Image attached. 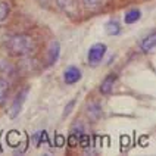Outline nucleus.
<instances>
[{
	"label": "nucleus",
	"instance_id": "obj_1",
	"mask_svg": "<svg viewBox=\"0 0 156 156\" xmlns=\"http://www.w3.org/2000/svg\"><path fill=\"white\" fill-rule=\"evenodd\" d=\"M9 52L15 56H24L33 52L34 49V40L27 34H18L13 35L8 43Z\"/></svg>",
	"mask_w": 156,
	"mask_h": 156
},
{
	"label": "nucleus",
	"instance_id": "obj_2",
	"mask_svg": "<svg viewBox=\"0 0 156 156\" xmlns=\"http://www.w3.org/2000/svg\"><path fill=\"white\" fill-rule=\"evenodd\" d=\"M106 44L103 43H97L93 44L90 49H88V55H87V59H88V63L91 66H96L97 63H100V61L103 59L105 53H106Z\"/></svg>",
	"mask_w": 156,
	"mask_h": 156
},
{
	"label": "nucleus",
	"instance_id": "obj_3",
	"mask_svg": "<svg viewBox=\"0 0 156 156\" xmlns=\"http://www.w3.org/2000/svg\"><path fill=\"white\" fill-rule=\"evenodd\" d=\"M27 94H28V90L24 88V90H21V91L18 93V96L15 97V100H13V103H12V108H10V111H9V116H10L12 119H15L18 115L21 113L22 106H24V103H25V100H27Z\"/></svg>",
	"mask_w": 156,
	"mask_h": 156
},
{
	"label": "nucleus",
	"instance_id": "obj_4",
	"mask_svg": "<svg viewBox=\"0 0 156 156\" xmlns=\"http://www.w3.org/2000/svg\"><path fill=\"white\" fill-rule=\"evenodd\" d=\"M63 80L66 84H75L81 80V71L78 69L77 66H68L65 72H63Z\"/></svg>",
	"mask_w": 156,
	"mask_h": 156
},
{
	"label": "nucleus",
	"instance_id": "obj_5",
	"mask_svg": "<svg viewBox=\"0 0 156 156\" xmlns=\"http://www.w3.org/2000/svg\"><path fill=\"white\" fill-rule=\"evenodd\" d=\"M156 47V33H150L141 41V50L144 53H152Z\"/></svg>",
	"mask_w": 156,
	"mask_h": 156
},
{
	"label": "nucleus",
	"instance_id": "obj_6",
	"mask_svg": "<svg viewBox=\"0 0 156 156\" xmlns=\"http://www.w3.org/2000/svg\"><path fill=\"white\" fill-rule=\"evenodd\" d=\"M115 80H116L115 75H109V77L105 78L103 83L100 84V93H102V94H109V93L112 91L113 84H115Z\"/></svg>",
	"mask_w": 156,
	"mask_h": 156
},
{
	"label": "nucleus",
	"instance_id": "obj_7",
	"mask_svg": "<svg viewBox=\"0 0 156 156\" xmlns=\"http://www.w3.org/2000/svg\"><path fill=\"white\" fill-rule=\"evenodd\" d=\"M9 90H10V86H9L8 80L0 78V106L6 103L8 96H9Z\"/></svg>",
	"mask_w": 156,
	"mask_h": 156
},
{
	"label": "nucleus",
	"instance_id": "obj_8",
	"mask_svg": "<svg viewBox=\"0 0 156 156\" xmlns=\"http://www.w3.org/2000/svg\"><path fill=\"white\" fill-rule=\"evenodd\" d=\"M59 52H61V46L58 41H53L50 44V47H49V63L53 65L55 62L58 61V58H59Z\"/></svg>",
	"mask_w": 156,
	"mask_h": 156
},
{
	"label": "nucleus",
	"instance_id": "obj_9",
	"mask_svg": "<svg viewBox=\"0 0 156 156\" xmlns=\"http://www.w3.org/2000/svg\"><path fill=\"white\" fill-rule=\"evenodd\" d=\"M100 113H102V111H100V106L97 103H91L87 108V115H88V118L91 121H97V118L100 116Z\"/></svg>",
	"mask_w": 156,
	"mask_h": 156
},
{
	"label": "nucleus",
	"instance_id": "obj_10",
	"mask_svg": "<svg viewBox=\"0 0 156 156\" xmlns=\"http://www.w3.org/2000/svg\"><path fill=\"white\" fill-rule=\"evenodd\" d=\"M141 16V13H140L139 9H133L130 12H127L125 13V24H134V22H137Z\"/></svg>",
	"mask_w": 156,
	"mask_h": 156
},
{
	"label": "nucleus",
	"instance_id": "obj_11",
	"mask_svg": "<svg viewBox=\"0 0 156 156\" xmlns=\"http://www.w3.org/2000/svg\"><path fill=\"white\" fill-rule=\"evenodd\" d=\"M119 31H121V25L116 22V21H109L108 24H106V33L111 35H116L119 34Z\"/></svg>",
	"mask_w": 156,
	"mask_h": 156
},
{
	"label": "nucleus",
	"instance_id": "obj_12",
	"mask_svg": "<svg viewBox=\"0 0 156 156\" xmlns=\"http://www.w3.org/2000/svg\"><path fill=\"white\" fill-rule=\"evenodd\" d=\"M34 141L37 146H41L43 143H49L50 140H49V134H47V131H40V133H37L34 136Z\"/></svg>",
	"mask_w": 156,
	"mask_h": 156
},
{
	"label": "nucleus",
	"instance_id": "obj_13",
	"mask_svg": "<svg viewBox=\"0 0 156 156\" xmlns=\"http://www.w3.org/2000/svg\"><path fill=\"white\" fill-rule=\"evenodd\" d=\"M81 131L83 130H81V127H80V125H78L77 128H74V130H72V134L69 136V146H77L78 144V139H80V136L83 134Z\"/></svg>",
	"mask_w": 156,
	"mask_h": 156
},
{
	"label": "nucleus",
	"instance_id": "obj_14",
	"mask_svg": "<svg viewBox=\"0 0 156 156\" xmlns=\"http://www.w3.org/2000/svg\"><path fill=\"white\" fill-rule=\"evenodd\" d=\"M9 15V6L5 2H0V22L5 21Z\"/></svg>",
	"mask_w": 156,
	"mask_h": 156
},
{
	"label": "nucleus",
	"instance_id": "obj_15",
	"mask_svg": "<svg viewBox=\"0 0 156 156\" xmlns=\"http://www.w3.org/2000/svg\"><path fill=\"white\" fill-rule=\"evenodd\" d=\"M83 3H84V6L88 9H94L97 6H100L102 3H103V0H83Z\"/></svg>",
	"mask_w": 156,
	"mask_h": 156
},
{
	"label": "nucleus",
	"instance_id": "obj_16",
	"mask_svg": "<svg viewBox=\"0 0 156 156\" xmlns=\"http://www.w3.org/2000/svg\"><path fill=\"white\" fill-rule=\"evenodd\" d=\"M90 136H88V134H84V133H83V134H81V136H80V139H78V143H80V144H81V146H83V147H90Z\"/></svg>",
	"mask_w": 156,
	"mask_h": 156
},
{
	"label": "nucleus",
	"instance_id": "obj_17",
	"mask_svg": "<svg viewBox=\"0 0 156 156\" xmlns=\"http://www.w3.org/2000/svg\"><path fill=\"white\" fill-rule=\"evenodd\" d=\"M63 143H65V139H63V136H61V134H56V140H55V144L56 146H63Z\"/></svg>",
	"mask_w": 156,
	"mask_h": 156
},
{
	"label": "nucleus",
	"instance_id": "obj_18",
	"mask_svg": "<svg viewBox=\"0 0 156 156\" xmlns=\"http://www.w3.org/2000/svg\"><path fill=\"white\" fill-rule=\"evenodd\" d=\"M74 105H75V100H72V102H69V103H68L66 109H65V115H68V113H69V111L72 109V106H74Z\"/></svg>",
	"mask_w": 156,
	"mask_h": 156
}]
</instances>
